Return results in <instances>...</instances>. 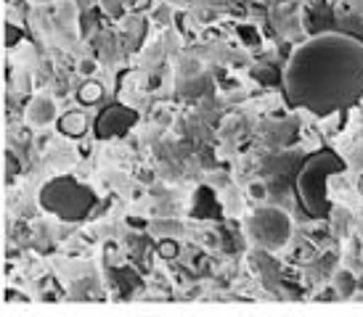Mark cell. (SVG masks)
<instances>
[{
  "instance_id": "10",
  "label": "cell",
  "mask_w": 363,
  "mask_h": 317,
  "mask_svg": "<svg viewBox=\"0 0 363 317\" xmlns=\"http://www.w3.org/2000/svg\"><path fill=\"white\" fill-rule=\"evenodd\" d=\"M250 196H252L255 201H262V198L268 196V193H265V185H262V183H252V185H250Z\"/></svg>"
},
{
  "instance_id": "8",
  "label": "cell",
  "mask_w": 363,
  "mask_h": 317,
  "mask_svg": "<svg viewBox=\"0 0 363 317\" xmlns=\"http://www.w3.org/2000/svg\"><path fill=\"white\" fill-rule=\"evenodd\" d=\"M104 96V88L99 82H85L80 90H77V100L85 103V106H93V103H99Z\"/></svg>"
},
{
  "instance_id": "2",
  "label": "cell",
  "mask_w": 363,
  "mask_h": 317,
  "mask_svg": "<svg viewBox=\"0 0 363 317\" xmlns=\"http://www.w3.org/2000/svg\"><path fill=\"white\" fill-rule=\"evenodd\" d=\"M345 172V161L332 149H323L303 161L297 172V196L311 219H326L332 212L329 180Z\"/></svg>"
},
{
  "instance_id": "13",
  "label": "cell",
  "mask_w": 363,
  "mask_h": 317,
  "mask_svg": "<svg viewBox=\"0 0 363 317\" xmlns=\"http://www.w3.org/2000/svg\"><path fill=\"white\" fill-rule=\"evenodd\" d=\"M38 3H51V0H38Z\"/></svg>"
},
{
  "instance_id": "1",
  "label": "cell",
  "mask_w": 363,
  "mask_h": 317,
  "mask_svg": "<svg viewBox=\"0 0 363 317\" xmlns=\"http://www.w3.org/2000/svg\"><path fill=\"white\" fill-rule=\"evenodd\" d=\"M284 93L313 117L350 109L363 96V38L329 30L305 40L284 69Z\"/></svg>"
},
{
  "instance_id": "11",
  "label": "cell",
  "mask_w": 363,
  "mask_h": 317,
  "mask_svg": "<svg viewBox=\"0 0 363 317\" xmlns=\"http://www.w3.org/2000/svg\"><path fill=\"white\" fill-rule=\"evenodd\" d=\"M93 71H96V61H91V59L82 61V64H80V74H82V77H91Z\"/></svg>"
},
{
  "instance_id": "6",
  "label": "cell",
  "mask_w": 363,
  "mask_h": 317,
  "mask_svg": "<svg viewBox=\"0 0 363 317\" xmlns=\"http://www.w3.org/2000/svg\"><path fill=\"white\" fill-rule=\"evenodd\" d=\"M24 117L30 122L32 127H48L53 125L56 119H59V106H56V100L51 96H35V98L27 103V111H24Z\"/></svg>"
},
{
  "instance_id": "3",
  "label": "cell",
  "mask_w": 363,
  "mask_h": 317,
  "mask_svg": "<svg viewBox=\"0 0 363 317\" xmlns=\"http://www.w3.org/2000/svg\"><path fill=\"white\" fill-rule=\"evenodd\" d=\"M38 201L48 214H53L61 222H80L96 207V193L91 185L80 183L77 178L59 175L43 185Z\"/></svg>"
},
{
  "instance_id": "5",
  "label": "cell",
  "mask_w": 363,
  "mask_h": 317,
  "mask_svg": "<svg viewBox=\"0 0 363 317\" xmlns=\"http://www.w3.org/2000/svg\"><path fill=\"white\" fill-rule=\"evenodd\" d=\"M135 122H138V114L128 106H120V103H114L109 106L106 111L99 114L96 119V138L99 140H114V138H122L125 132H130L135 127Z\"/></svg>"
},
{
  "instance_id": "9",
  "label": "cell",
  "mask_w": 363,
  "mask_h": 317,
  "mask_svg": "<svg viewBox=\"0 0 363 317\" xmlns=\"http://www.w3.org/2000/svg\"><path fill=\"white\" fill-rule=\"evenodd\" d=\"M16 40H24V35H21L13 24H9V27H6V45H9V48H13V45H16Z\"/></svg>"
},
{
  "instance_id": "12",
  "label": "cell",
  "mask_w": 363,
  "mask_h": 317,
  "mask_svg": "<svg viewBox=\"0 0 363 317\" xmlns=\"http://www.w3.org/2000/svg\"><path fill=\"white\" fill-rule=\"evenodd\" d=\"M361 198H363V180H361Z\"/></svg>"
},
{
  "instance_id": "7",
  "label": "cell",
  "mask_w": 363,
  "mask_h": 317,
  "mask_svg": "<svg viewBox=\"0 0 363 317\" xmlns=\"http://www.w3.org/2000/svg\"><path fill=\"white\" fill-rule=\"evenodd\" d=\"M56 127H59V132L64 138L77 140L91 129V119L85 117V111H67L64 117L56 119Z\"/></svg>"
},
{
  "instance_id": "4",
  "label": "cell",
  "mask_w": 363,
  "mask_h": 317,
  "mask_svg": "<svg viewBox=\"0 0 363 317\" xmlns=\"http://www.w3.org/2000/svg\"><path fill=\"white\" fill-rule=\"evenodd\" d=\"M250 243L262 251H281L292 238V217L279 207L255 209L244 222Z\"/></svg>"
}]
</instances>
